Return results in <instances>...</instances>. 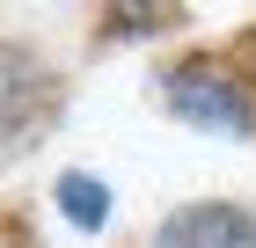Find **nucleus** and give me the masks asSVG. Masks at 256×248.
<instances>
[{
	"instance_id": "7ed1b4c3",
	"label": "nucleus",
	"mask_w": 256,
	"mask_h": 248,
	"mask_svg": "<svg viewBox=\"0 0 256 248\" xmlns=\"http://www.w3.org/2000/svg\"><path fill=\"white\" fill-rule=\"evenodd\" d=\"M52 197H59L66 227H80V234H102V227H110V183H102V175L66 168L59 183H52Z\"/></svg>"
},
{
	"instance_id": "f257e3e1",
	"label": "nucleus",
	"mask_w": 256,
	"mask_h": 248,
	"mask_svg": "<svg viewBox=\"0 0 256 248\" xmlns=\"http://www.w3.org/2000/svg\"><path fill=\"white\" fill-rule=\"evenodd\" d=\"M161 102L205 139H256V80L220 51H190L161 73Z\"/></svg>"
},
{
	"instance_id": "f03ea898",
	"label": "nucleus",
	"mask_w": 256,
	"mask_h": 248,
	"mask_svg": "<svg viewBox=\"0 0 256 248\" xmlns=\"http://www.w3.org/2000/svg\"><path fill=\"white\" fill-rule=\"evenodd\" d=\"M154 248H256V205H234V197L176 205L154 227Z\"/></svg>"
}]
</instances>
